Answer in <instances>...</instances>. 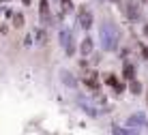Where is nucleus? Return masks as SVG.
Returning <instances> with one entry per match:
<instances>
[{
    "instance_id": "obj_11",
    "label": "nucleus",
    "mask_w": 148,
    "mask_h": 135,
    "mask_svg": "<svg viewBox=\"0 0 148 135\" xmlns=\"http://www.w3.org/2000/svg\"><path fill=\"white\" fill-rule=\"evenodd\" d=\"M129 92H131V95H142V84L135 79V77L129 79Z\"/></svg>"
},
{
    "instance_id": "obj_6",
    "label": "nucleus",
    "mask_w": 148,
    "mask_h": 135,
    "mask_svg": "<svg viewBox=\"0 0 148 135\" xmlns=\"http://www.w3.org/2000/svg\"><path fill=\"white\" fill-rule=\"evenodd\" d=\"M92 49H95V41L90 39V37H86V39L79 43V54L84 56V58H86V56H90V54H92Z\"/></svg>"
},
{
    "instance_id": "obj_9",
    "label": "nucleus",
    "mask_w": 148,
    "mask_h": 135,
    "mask_svg": "<svg viewBox=\"0 0 148 135\" xmlns=\"http://www.w3.org/2000/svg\"><path fill=\"white\" fill-rule=\"evenodd\" d=\"M84 84L90 88V90H99V82H97V75L95 73H88L84 77Z\"/></svg>"
},
{
    "instance_id": "obj_14",
    "label": "nucleus",
    "mask_w": 148,
    "mask_h": 135,
    "mask_svg": "<svg viewBox=\"0 0 148 135\" xmlns=\"http://www.w3.org/2000/svg\"><path fill=\"white\" fill-rule=\"evenodd\" d=\"M82 110H84L86 114H88V116H92V118H97V116H99V112H95V107L90 105V103H82Z\"/></svg>"
},
{
    "instance_id": "obj_18",
    "label": "nucleus",
    "mask_w": 148,
    "mask_h": 135,
    "mask_svg": "<svg viewBox=\"0 0 148 135\" xmlns=\"http://www.w3.org/2000/svg\"><path fill=\"white\" fill-rule=\"evenodd\" d=\"M144 37L148 39V24H144Z\"/></svg>"
},
{
    "instance_id": "obj_13",
    "label": "nucleus",
    "mask_w": 148,
    "mask_h": 135,
    "mask_svg": "<svg viewBox=\"0 0 148 135\" xmlns=\"http://www.w3.org/2000/svg\"><path fill=\"white\" fill-rule=\"evenodd\" d=\"M24 22H26V17H24V13H13V26L15 28H22Z\"/></svg>"
},
{
    "instance_id": "obj_2",
    "label": "nucleus",
    "mask_w": 148,
    "mask_h": 135,
    "mask_svg": "<svg viewBox=\"0 0 148 135\" xmlns=\"http://www.w3.org/2000/svg\"><path fill=\"white\" fill-rule=\"evenodd\" d=\"M127 129H131L133 133L137 131H144V129L148 127V118H146V114H142V112H137V114H131L129 118H127V124H125Z\"/></svg>"
},
{
    "instance_id": "obj_7",
    "label": "nucleus",
    "mask_w": 148,
    "mask_h": 135,
    "mask_svg": "<svg viewBox=\"0 0 148 135\" xmlns=\"http://www.w3.org/2000/svg\"><path fill=\"white\" fill-rule=\"evenodd\" d=\"M125 13L129 19H137V15H140V9H137V4L133 0H127V7H125Z\"/></svg>"
},
{
    "instance_id": "obj_3",
    "label": "nucleus",
    "mask_w": 148,
    "mask_h": 135,
    "mask_svg": "<svg viewBox=\"0 0 148 135\" xmlns=\"http://www.w3.org/2000/svg\"><path fill=\"white\" fill-rule=\"evenodd\" d=\"M39 19H41V26L52 24V7H49V0H41L39 2Z\"/></svg>"
},
{
    "instance_id": "obj_12",
    "label": "nucleus",
    "mask_w": 148,
    "mask_h": 135,
    "mask_svg": "<svg viewBox=\"0 0 148 135\" xmlns=\"http://www.w3.org/2000/svg\"><path fill=\"white\" fill-rule=\"evenodd\" d=\"M60 75H62V82H64L67 86H71V88H75V86H77V82H75V77L71 75V73H67V71H62Z\"/></svg>"
},
{
    "instance_id": "obj_1",
    "label": "nucleus",
    "mask_w": 148,
    "mask_h": 135,
    "mask_svg": "<svg viewBox=\"0 0 148 135\" xmlns=\"http://www.w3.org/2000/svg\"><path fill=\"white\" fill-rule=\"evenodd\" d=\"M99 39H101V49L103 51H114L118 47V39H120L118 28L110 22H103L99 28Z\"/></svg>"
},
{
    "instance_id": "obj_5",
    "label": "nucleus",
    "mask_w": 148,
    "mask_h": 135,
    "mask_svg": "<svg viewBox=\"0 0 148 135\" xmlns=\"http://www.w3.org/2000/svg\"><path fill=\"white\" fill-rule=\"evenodd\" d=\"M105 84H108L110 88H114V92H125V84L122 82H118V77H116L114 73H108V77H105Z\"/></svg>"
},
{
    "instance_id": "obj_16",
    "label": "nucleus",
    "mask_w": 148,
    "mask_h": 135,
    "mask_svg": "<svg viewBox=\"0 0 148 135\" xmlns=\"http://www.w3.org/2000/svg\"><path fill=\"white\" fill-rule=\"evenodd\" d=\"M140 49H142V56H144V58L148 60V47H146L144 43H142V45H140Z\"/></svg>"
},
{
    "instance_id": "obj_4",
    "label": "nucleus",
    "mask_w": 148,
    "mask_h": 135,
    "mask_svg": "<svg viewBox=\"0 0 148 135\" xmlns=\"http://www.w3.org/2000/svg\"><path fill=\"white\" fill-rule=\"evenodd\" d=\"M77 22H79V26L84 30H88L90 26H92V11H88L86 7H82L79 13H77Z\"/></svg>"
},
{
    "instance_id": "obj_8",
    "label": "nucleus",
    "mask_w": 148,
    "mask_h": 135,
    "mask_svg": "<svg viewBox=\"0 0 148 135\" xmlns=\"http://www.w3.org/2000/svg\"><path fill=\"white\" fill-rule=\"evenodd\" d=\"M122 77H125L127 82L135 77V66L131 64V62H125V64H122Z\"/></svg>"
},
{
    "instance_id": "obj_17",
    "label": "nucleus",
    "mask_w": 148,
    "mask_h": 135,
    "mask_svg": "<svg viewBox=\"0 0 148 135\" xmlns=\"http://www.w3.org/2000/svg\"><path fill=\"white\" fill-rule=\"evenodd\" d=\"M22 4H24V7H30V4H32V0H22Z\"/></svg>"
},
{
    "instance_id": "obj_10",
    "label": "nucleus",
    "mask_w": 148,
    "mask_h": 135,
    "mask_svg": "<svg viewBox=\"0 0 148 135\" xmlns=\"http://www.w3.org/2000/svg\"><path fill=\"white\" fill-rule=\"evenodd\" d=\"M32 39L37 41L39 45H43L45 41H47V37H45V30H43V28H34V30H32Z\"/></svg>"
},
{
    "instance_id": "obj_15",
    "label": "nucleus",
    "mask_w": 148,
    "mask_h": 135,
    "mask_svg": "<svg viewBox=\"0 0 148 135\" xmlns=\"http://www.w3.org/2000/svg\"><path fill=\"white\" fill-rule=\"evenodd\" d=\"M62 2V13H71L73 11V0H60Z\"/></svg>"
},
{
    "instance_id": "obj_19",
    "label": "nucleus",
    "mask_w": 148,
    "mask_h": 135,
    "mask_svg": "<svg viewBox=\"0 0 148 135\" xmlns=\"http://www.w3.org/2000/svg\"><path fill=\"white\" fill-rule=\"evenodd\" d=\"M112 2H114V4H120V0H112Z\"/></svg>"
},
{
    "instance_id": "obj_20",
    "label": "nucleus",
    "mask_w": 148,
    "mask_h": 135,
    "mask_svg": "<svg viewBox=\"0 0 148 135\" xmlns=\"http://www.w3.org/2000/svg\"><path fill=\"white\" fill-rule=\"evenodd\" d=\"M146 99H148V97H146Z\"/></svg>"
}]
</instances>
